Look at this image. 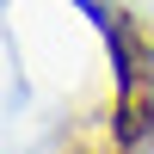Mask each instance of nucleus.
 <instances>
[{
	"instance_id": "f257e3e1",
	"label": "nucleus",
	"mask_w": 154,
	"mask_h": 154,
	"mask_svg": "<svg viewBox=\"0 0 154 154\" xmlns=\"http://www.w3.org/2000/svg\"><path fill=\"white\" fill-rule=\"evenodd\" d=\"M111 62H117V142L142 148L154 142V43L136 31L130 19H105Z\"/></svg>"
}]
</instances>
